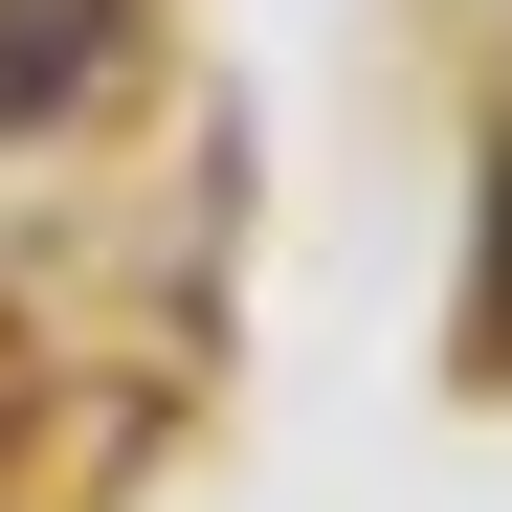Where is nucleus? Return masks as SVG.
Wrapping results in <instances>:
<instances>
[{"label":"nucleus","instance_id":"1","mask_svg":"<svg viewBox=\"0 0 512 512\" xmlns=\"http://www.w3.org/2000/svg\"><path fill=\"white\" fill-rule=\"evenodd\" d=\"M468 357L512 379V179H490V312H468Z\"/></svg>","mask_w":512,"mask_h":512}]
</instances>
